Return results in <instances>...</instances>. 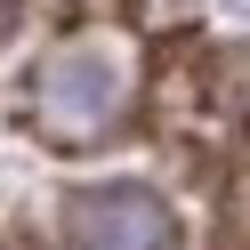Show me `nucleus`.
Here are the masks:
<instances>
[{
	"mask_svg": "<svg viewBox=\"0 0 250 250\" xmlns=\"http://www.w3.org/2000/svg\"><path fill=\"white\" fill-rule=\"evenodd\" d=\"M113 97H121V81H113V65H97V57H65V65L41 81V105H73V121H65V137L73 129H97L105 113H113Z\"/></svg>",
	"mask_w": 250,
	"mask_h": 250,
	"instance_id": "f03ea898",
	"label": "nucleus"
},
{
	"mask_svg": "<svg viewBox=\"0 0 250 250\" xmlns=\"http://www.w3.org/2000/svg\"><path fill=\"white\" fill-rule=\"evenodd\" d=\"M8 24H17V8H8V0H0V41H8Z\"/></svg>",
	"mask_w": 250,
	"mask_h": 250,
	"instance_id": "7ed1b4c3",
	"label": "nucleus"
},
{
	"mask_svg": "<svg viewBox=\"0 0 250 250\" xmlns=\"http://www.w3.org/2000/svg\"><path fill=\"white\" fill-rule=\"evenodd\" d=\"M73 250H186V226L162 194L146 186H89L65 210Z\"/></svg>",
	"mask_w": 250,
	"mask_h": 250,
	"instance_id": "f257e3e1",
	"label": "nucleus"
}]
</instances>
